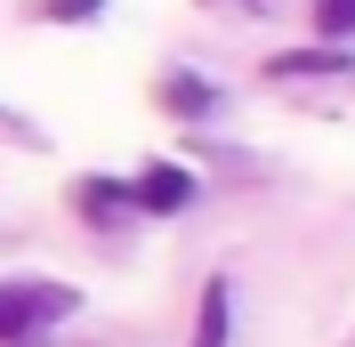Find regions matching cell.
Here are the masks:
<instances>
[{
    "label": "cell",
    "mask_w": 355,
    "mask_h": 347,
    "mask_svg": "<svg viewBox=\"0 0 355 347\" xmlns=\"http://www.w3.org/2000/svg\"><path fill=\"white\" fill-rule=\"evenodd\" d=\"M194 347H226V282L202 291V323H194Z\"/></svg>",
    "instance_id": "obj_3"
},
{
    "label": "cell",
    "mask_w": 355,
    "mask_h": 347,
    "mask_svg": "<svg viewBox=\"0 0 355 347\" xmlns=\"http://www.w3.org/2000/svg\"><path fill=\"white\" fill-rule=\"evenodd\" d=\"M137 202H146V210H186V202H194V178L178 170V162H154V170L137 178Z\"/></svg>",
    "instance_id": "obj_2"
},
{
    "label": "cell",
    "mask_w": 355,
    "mask_h": 347,
    "mask_svg": "<svg viewBox=\"0 0 355 347\" xmlns=\"http://www.w3.org/2000/svg\"><path fill=\"white\" fill-rule=\"evenodd\" d=\"M73 315V291L65 282H0V339H33L41 323Z\"/></svg>",
    "instance_id": "obj_1"
},
{
    "label": "cell",
    "mask_w": 355,
    "mask_h": 347,
    "mask_svg": "<svg viewBox=\"0 0 355 347\" xmlns=\"http://www.w3.org/2000/svg\"><path fill=\"white\" fill-rule=\"evenodd\" d=\"M315 24H323V33H355V0H315Z\"/></svg>",
    "instance_id": "obj_4"
},
{
    "label": "cell",
    "mask_w": 355,
    "mask_h": 347,
    "mask_svg": "<svg viewBox=\"0 0 355 347\" xmlns=\"http://www.w3.org/2000/svg\"><path fill=\"white\" fill-rule=\"evenodd\" d=\"M49 17H65V24H81V17H97V0H49Z\"/></svg>",
    "instance_id": "obj_5"
}]
</instances>
